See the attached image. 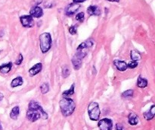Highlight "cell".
Returning <instances> with one entry per match:
<instances>
[{"instance_id": "6da1fadb", "label": "cell", "mask_w": 155, "mask_h": 130, "mask_svg": "<svg viewBox=\"0 0 155 130\" xmlns=\"http://www.w3.org/2000/svg\"><path fill=\"white\" fill-rule=\"evenodd\" d=\"M27 118L30 121L36 122L39 119L47 120L48 114L44 111L39 103L34 100H31L29 104L28 110L27 111Z\"/></svg>"}, {"instance_id": "7a4b0ae2", "label": "cell", "mask_w": 155, "mask_h": 130, "mask_svg": "<svg viewBox=\"0 0 155 130\" xmlns=\"http://www.w3.org/2000/svg\"><path fill=\"white\" fill-rule=\"evenodd\" d=\"M59 105H60L61 111L64 117H69L75 111V103L70 97H63L60 100Z\"/></svg>"}, {"instance_id": "3957f363", "label": "cell", "mask_w": 155, "mask_h": 130, "mask_svg": "<svg viewBox=\"0 0 155 130\" xmlns=\"http://www.w3.org/2000/svg\"><path fill=\"white\" fill-rule=\"evenodd\" d=\"M39 47L42 53H45L51 49V37L49 33H43L39 36Z\"/></svg>"}, {"instance_id": "277c9868", "label": "cell", "mask_w": 155, "mask_h": 130, "mask_svg": "<svg viewBox=\"0 0 155 130\" xmlns=\"http://www.w3.org/2000/svg\"><path fill=\"white\" fill-rule=\"evenodd\" d=\"M93 44L94 42L92 40H88L82 43V44L77 47V53H76V54L74 55V56L80 58V59H83V58L86 57L89 48H91V47L93 46Z\"/></svg>"}, {"instance_id": "5b68a950", "label": "cell", "mask_w": 155, "mask_h": 130, "mask_svg": "<svg viewBox=\"0 0 155 130\" xmlns=\"http://www.w3.org/2000/svg\"><path fill=\"white\" fill-rule=\"evenodd\" d=\"M88 114L91 120L92 121H98L99 120L101 111H100L99 105L96 102H92L88 107Z\"/></svg>"}, {"instance_id": "8992f818", "label": "cell", "mask_w": 155, "mask_h": 130, "mask_svg": "<svg viewBox=\"0 0 155 130\" xmlns=\"http://www.w3.org/2000/svg\"><path fill=\"white\" fill-rule=\"evenodd\" d=\"M98 126L100 130H112L113 129V121L110 119L104 118L99 120Z\"/></svg>"}, {"instance_id": "52a82bcc", "label": "cell", "mask_w": 155, "mask_h": 130, "mask_svg": "<svg viewBox=\"0 0 155 130\" xmlns=\"http://www.w3.org/2000/svg\"><path fill=\"white\" fill-rule=\"evenodd\" d=\"M20 21L24 27H32L34 26V21L30 15H23L20 18Z\"/></svg>"}, {"instance_id": "ba28073f", "label": "cell", "mask_w": 155, "mask_h": 130, "mask_svg": "<svg viewBox=\"0 0 155 130\" xmlns=\"http://www.w3.org/2000/svg\"><path fill=\"white\" fill-rule=\"evenodd\" d=\"M80 8V5L77 3H71V4L68 5L65 9V14L68 16H71V15H74L79 10Z\"/></svg>"}, {"instance_id": "9c48e42d", "label": "cell", "mask_w": 155, "mask_h": 130, "mask_svg": "<svg viewBox=\"0 0 155 130\" xmlns=\"http://www.w3.org/2000/svg\"><path fill=\"white\" fill-rule=\"evenodd\" d=\"M43 15V11H42V8L39 6H33L30 11V15L33 18H39L42 16Z\"/></svg>"}, {"instance_id": "30bf717a", "label": "cell", "mask_w": 155, "mask_h": 130, "mask_svg": "<svg viewBox=\"0 0 155 130\" xmlns=\"http://www.w3.org/2000/svg\"><path fill=\"white\" fill-rule=\"evenodd\" d=\"M114 65L116 67L117 70L120 72H124L127 69V64L125 61L123 60H118V59H115L114 61Z\"/></svg>"}, {"instance_id": "8fae6325", "label": "cell", "mask_w": 155, "mask_h": 130, "mask_svg": "<svg viewBox=\"0 0 155 130\" xmlns=\"http://www.w3.org/2000/svg\"><path fill=\"white\" fill-rule=\"evenodd\" d=\"M42 63H36V65H33L32 68H30L29 69V74L30 76H36L37 74H39L41 71H42Z\"/></svg>"}, {"instance_id": "7c38bea8", "label": "cell", "mask_w": 155, "mask_h": 130, "mask_svg": "<svg viewBox=\"0 0 155 130\" xmlns=\"http://www.w3.org/2000/svg\"><path fill=\"white\" fill-rule=\"evenodd\" d=\"M87 13L89 15H95L98 16L101 14V9L97 5H90L87 9Z\"/></svg>"}, {"instance_id": "4fadbf2b", "label": "cell", "mask_w": 155, "mask_h": 130, "mask_svg": "<svg viewBox=\"0 0 155 130\" xmlns=\"http://www.w3.org/2000/svg\"><path fill=\"white\" fill-rule=\"evenodd\" d=\"M154 115H155V106L154 105H152L151 107V109L144 114V117H145V120H152V119L154 117Z\"/></svg>"}, {"instance_id": "5bb4252c", "label": "cell", "mask_w": 155, "mask_h": 130, "mask_svg": "<svg viewBox=\"0 0 155 130\" xmlns=\"http://www.w3.org/2000/svg\"><path fill=\"white\" fill-rule=\"evenodd\" d=\"M12 62H8L6 64L0 65V72L2 74H7L12 70Z\"/></svg>"}, {"instance_id": "9a60e30c", "label": "cell", "mask_w": 155, "mask_h": 130, "mask_svg": "<svg viewBox=\"0 0 155 130\" xmlns=\"http://www.w3.org/2000/svg\"><path fill=\"white\" fill-rule=\"evenodd\" d=\"M129 119V123H130L131 126H136V125L138 124L139 123V117L136 114H133V113H131L130 114L128 117Z\"/></svg>"}, {"instance_id": "2e32d148", "label": "cell", "mask_w": 155, "mask_h": 130, "mask_svg": "<svg viewBox=\"0 0 155 130\" xmlns=\"http://www.w3.org/2000/svg\"><path fill=\"white\" fill-rule=\"evenodd\" d=\"M82 60L83 59L74 56L72 59V64L74 65V68L75 70H79L82 66Z\"/></svg>"}, {"instance_id": "e0dca14e", "label": "cell", "mask_w": 155, "mask_h": 130, "mask_svg": "<svg viewBox=\"0 0 155 130\" xmlns=\"http://www.w3.org/2000/svg\"><path fill=\"white\" fill-rule=\"evenodd\" d=\"M23 83H24L23 79L21 77H20V76H18V77L15 78V79L12 80V83H11V86H12V88H16V87L22 85Z\"/></svg>"}, {"instance_id": "ac0fdd59", "label": "cell", "mask_w": 155, "mask_h": 130, "mask_svg": "<svg viewBox=\"0 0 155 130\" xmlns=\"http://www.w3.org/2000/svg\"><path fill=\"white\" fill-rule=\"evenodd\" d=\"M19 113H20L19 107H18V106L15 107H13V109L12 110V111H11L10 117L14 120H17L18 117V116H19Z\"/></svg>"}, {"instance_id": "d6986e66", "label": "cell", "mask_w": 155, "mask_h": 130, "mask_svg": "<svg viewBox=\"0 0 155 130\" xmlns=\"http://www.w3.org/2000/svg\"><path fill=\"white\" fill-rule=\"evenodd\" d=\"M130 57H131L132 60L136 61V62H138V61H139L142 59V56H141L140 53H139L137 50H135L131 51V53H130Z\"/></svg>"}, {"instance_id": "ffe728a7", "label": "cell", "mask_w": 155, "mask_h": 130, "mask_svg": "<svg viewBox=\"0 0 155 130\" xmlns=\"http://www.w3.org/2000/svg\"><path fill=\"white\" fill-rule=\"evenodd\" d=\"M137 86L139 87V88H146V87L148 86V81H147V79L139 76V77L138 78L137 80Z\"/></svg>"}, {"instance_id": "44dd1931", "label": "cell", "mask_w": 155, "mask_h": 130, "mask_svg": "<svg viewBox=\"0 0 155 130\" xmlns=\"http://www.w3.org/2000/svg\"><path fill=\"white\" fill-rule=\"evenodd\" d=\"M74 88H75V85H74V84H73L69 90L64 91L63 94H62V95L64 96V97H68L69 96L73 95V94H74Z\"/></svg>"}, {"instance_id": "7402d4cb", "label": "cell", "mask_w": 155, "mask_h": 130, "mask_svg": "<svg viewBox=\"0 0 155 130\" xmlns=\"http://www.w3.org/2000/svg\"><path fill=\"white\" fill-rule=\"evenodd\" d=\"M70 74H71V70H70V68L68 67V65H63V67H62V76H63V77H68L70 76Z\"/></svg>"}, {"instance_id": "603a6c76", "label": "cell", "mask_w": 155, "mask_h": 130, "mask_svg": "<svg viewBox=\"0 0 155 130\" xmlns=\"http://www.w3.org/2000/svg\"><path fill=\"white\" fill-rule=\"evenodd\" d=\"M40 91L42 92V94H46L47 92H48L49 91V86H48V83H43L40 86Z\"/></svg>"}, {"instance_id": "cb8c5ba5", "label": "cell", "mask_w": 155, "mask_h": 130, "mask_svg": "<svg viewBox=\"0 0 155 130\" xmlns=\"http://www.w3.org/2000/svg\"><path fill=\"white\" fill-rule=\"evenodd\" d=\"M133 96V90H127V91H124L122 94V97L124 98H127V97H132Z\"/></svg>"}, {"instance_id": "d4e9b609", "label": "cell", "mask_w": 155, "mask_h": 130, "mask_svg": "<svg viewBox=\"0 0 155 130\" xmlns=\"http://www.w3.org/2000/svg\"><path fill=\"white\" fill-rule=\"evenodd\" d=\"M138 65H139V63L136 61H131L127 64V68L133 69H136L138 66Z\"/></svg>"}, {"instance_id": "484cf974", "label": "cell", "mask_w": 155, "mask_h": 130, "mask_svg": "<svg viewBox=\"0 0 155 130\" xmlns=\"http://www.w3.org/2000/svg\"><path fill=\"white\" fill-rule=\"evenodd\" d=\"M76 19L80 21V22H83L84 21V13L83 12H80V13L77 14L76 15Z\"/></svg>"}, {"instance_id": "4316f807", "label": "cell", "mask_w": 155, "mask_h": 130, "mask_svg": "<svg viewBox=\"0 0 155 130\" xmlns=\"http://www.w3.org/2000/svg\"><path fill=\"white\" fill-rule=\"evenodd\" d=\"M23 59H24V58H23L22 54H21V53H20L19 57H18V59H17L16 61H15V64H16V65H21V64L22 63V62H23Z\"/></svg>"}, {"instance_id": "83f0119b", "label": "cell", "mask_w": 155, "mask_h": 130, "mask_svg": "<svg viewBox=\"0 0 155 130\" xmlns=\"http://www.w3.org/2000/svg\"><path fill=\"white\" fill-rule=\"evenodd\" d=\"M69 32L71 34H76L77 32V27H76V26H71V27L69 28Z\"/></svg>"}, {"instance_id": "f1b7e54d", "label": "cell", "mask_w": 155, "mask_h": 130, "mask_svg": "<svg viewBox=\"0 0 155 130\" xmlns=\"http://www.w3.org/2000/svg\"><path fill=\"white\" fill-rule=\"evenodd\" d=\"M116 130H124V127L121 123H117Z\"/></svg>"}, {"instance_id": "f546056e", "label": "cell", "mask_w": 155, "mask_h": 130, "mask_svg": "<svg viewBox=\"0 0 155 130\" xmlns=\"http://www.w3.org/2000/svg\"><path fill=\"white\" fill-rule=\"evenodd\" d=\"M73 1H74V3H77V4H79V3L83 2H85L86 0H73Z\"/></svg>"}, {"instance_id": "4dcf8cb0", "label": "cell", "mask_w": 155, "mask_h": 130, "mask_svg": "<svg viewBox=\"0 0 155 130\" xmlns=\"http://www.w3.org/2000/svg\"><path fill=\"white\" fill-rule=\"evenodd\" d=\"M107 1H109V2H119L120 0H107Z\"/></svg>"}, {"instance_id": "1f68e13d", "label": "cell", "mask_w": 155, "mask_h": 130, "mask_svg": "<svg viewBox=\"0 0 155 130\" xmlns=\"http://www.w3.org/2000/svg\"><path fill=\"white\" fill-rule=\"evenodd\" d=\"M3 97H4V96H3V94H0V101H1V100H2Z\"/></svg>"}, {"instance_id": "d6a6232c", "label": "cell", "mask_w": 155, "mask_h": 130, "mask_svg": "<svg viewBox=\"0 0 155 130\" xmlns=\"http://www.w3.org/2000/svg\"><path fill=\"white\" fill-rule=\"evenodd\" d=\"M0 130H2V126H1V124H0Z\"/></svg>"}]
</instances>
